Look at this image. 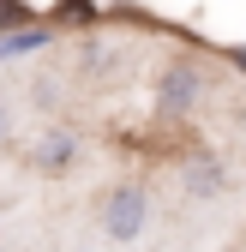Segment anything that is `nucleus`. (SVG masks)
<instances>
[{"label":"nucleus","instance_id":"obj_3","mask_svg":"<svg viewBox=\"0 0 246 252\" xmlns=\"http://www.w3.org/2000/svg\"><path fill=\"white\" fill-rule=\"evenodd\" d=\"M30 168L36 174H72L78 168V138L60 132V126H48V132L30 144Z\"/></svg>","mask_w":246,"mask_h":252},{"label":"nucleus","instance_id":"obj_5","mask_svg":"<svg viewBox=\"0 0 246 252\" xmlns=\"http://www.w3.org/2000/svg\"><path fill=\"white\" fill-rule=\"evenodd\" d=\"M180 180H186V198H210V192H222V168L210 162V156H192V162L180 168Z\"/></svg>","mask_w":246,"mask_h":252},{"label":"nucleus","instance_id":"obj_4","mask_svg":"<svg viewBox=\"0 0 246 252\" xmlns=\"http://www.w3.org/2000/svg\"><path fill=\"white\" fill-rule=\"evenodd\" d=\"M48 36H54L48 24H18V30H0V60H18V54H36V48H48Z\"/></svg>","mask_w":246,"mask_h":252},{"label":"nucleus","instance_id":"obj_2","mask_svg":"<svg viewBox=\"0 0 246 252\" xmlns=\"http://www.w3.org/2000/svg\"><path fill=\"white\" fill-rule=\"evenodd\" d=\"M150 222V192L144 186H108L102 192V234L108 240H138Z\"/></svg>","mask_w":246,"mask_h":252},{"label":"nucleus","instance_id":"obj_7","mask_svg":"<svg viewBox=\"0 0 246 252\" xmlns=\"http://www.w3.org/2000/svg\"><path fill=\"white\" fill-rule=\"evenodd\" d=\"M18 24H36V6L30 0H0V30H18Z\"/></svg>","mask_w":246,"mask_h":252},{"label":"nucleus","instance_id":"obj_8","mask_svg":"<svg viewBox=\"0 0 246 252\" xmlns=\"http://www.w3.org/2000/svg\"><path fill=\"white\" fill-rule=\"evenodd\" d=\"M0 144H6V108H0Z\"/></svg>","mask_w":246,"mask_h":252},{"label":"nucleus","instance_id":"obj_6","mask_svg":"<svg viewBox=\"0 0 246 252\" xmlns=\"http://www.w3.org/2000/svg\"><path fill=\"white\" fill-rule=\"evenodd\" d=\"M48 24L54 30H84V24H96V0H54V6H48Z\"/></svg>","mask_w":246,"mask_h":252},{"label":"nucleus","instance_id":"obj_1","mask_svg":"<svg viewBox=\"0 0 246 252\" xmlns=\"http://www.w3.org/2000/svg\"><path fill=\"white\" fill-rule=\"evenodd\" d=\"M204 90H210V78H204L198 60H168L162 78H156V114H162V120L198 114V108H204Z\"/></svg>","mask_w":246,"mask_h":252}]
</instances>
